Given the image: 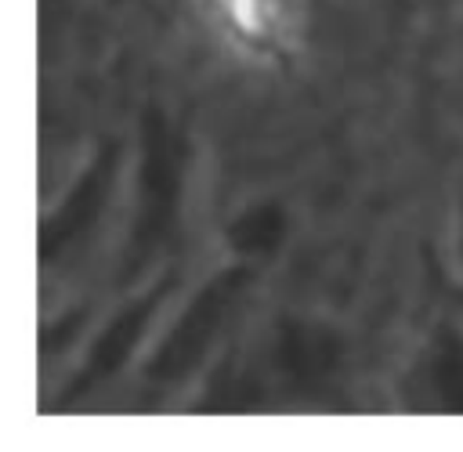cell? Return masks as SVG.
<instances>
[{
	"label": "cell",
	"mask_w": 463,
	"mask_h": 452,
	"mask_svg": "<svg viewBox=\"0 0 463 452\" xmlns=\"http://www.w3.org/2000/svg\"><path fill=\"white\" fill-rule=\"evenodd\" d=\"M163 293H166V282H159L148 297H137L134 304H127V307L105 325V333L98 336V344H94V351H90V358H87V365H83V376L69 387L65 398H72V394H80V391L94 387L98 380H105V376H112V372L123 369V362H127L130 351L137 347V340H141V333H145V325H148L156 304L163 300Z\"/></svg>",
	"instance_id": "cell-4"
},
{
	"label": "cell",
	"mask_w": 463,
	"mask_h": 452,
	"mask_svg": "<svg viewBox=\"0 0 463 452\" xmlns=\"http://www.w3.org/2000/svg\"><path fill=\"white\" fill-rule=\"evenodd\" d=\"M434 394L449 412H463V340L456 333H441L430 362Z\"/></svg>",
	"instance_id": "cell-7"
},
{
	"label": "cell",
	"mask_w": 463,
	"mask_h": 452,
	"mask_svg": "<svg viewBox=\"0 0 463 452\" xmlns=\"http://www.w3.org/2000/svg\"><path fill=\"white\" fill-rule=\"evenodd\" d=\"M141 184H137V217L127 246V268L123 278H134L148 257L166 242L174 221H177V199H181V166H184V145L181 134L166 123L163 112H148L141 123Z\"/></svg>",
	"instance_id": "cell-1"
},
{
	"label": "cell",
	"mask_w": 463,
	"mask_h": 452,
	"mask_svg": "<svg viewBox=\"0 0 463 452\" xmlns=\"http://www.w3.org/2000/svg\"><path fill=\"white\" fill-rule=\"evenodd\" d=\"M112 170H116V148H101L98 159L83 170V177L72 184V192L65 195V202L43 221V231H40V257H58L61 250H69L83 231H90L101 202H105V192H109V181H112Z\"/></svg>",
	"instance_id": "cell-3"
},
{
	"label": "cell",
	"mask_w": 463,
	"mask_h": 452,
	"mask_svg": "<svg viewBox=\"0 0 463 452\" xmlns=\"http://www.w3.org/2000/svg\"><path fill=\"white\" fill-rule=\"evenodd\" d=\"M286 235V213L275 202H257L250 210H242L232 224H228V242L242 253V257H264L271 253Z\"/></svg>",
	"instance_id": "cell-6"
},
{
	"label": "cell",
	"mask_w": 463,
	"mask_h": 452,
	"mask_svg": "<svg viewBox=\"0 0 463 452\" xmlns=\"http://www.w3.org/2000/svg\"><path fill=\"white\" fill-rule=\"evenodd\" d=\"M246 271L235 268V271H224L217 275L203 293H195V300L184 307V315L177 318V325L166 333V340L159 344V351L152 354L148 362V376L152 380H163V383H174L181 376H188L203 354L210 351V344L217 340L228 311L235 307L242 286H246Z\"/></svg>",
	"instance_id": "cell-2"
},
{
	"label": "cell",
	"mask_w": 463,
	"mask_h": 452,
	"mask_svg": "<svg viewBox=\"0 0 463 452\" xmlns=\"http://www.w3.org/2000/svg\"><path fill=\"white\" fill-rule=\"evenodd\" d=\"M275 354H279L282 376L304 387V383H322L326 376H333L344 351H340V340L322 325L282 322Z\"/></svg>",
	"instance_id": "cell-5"
}]
</instances>
